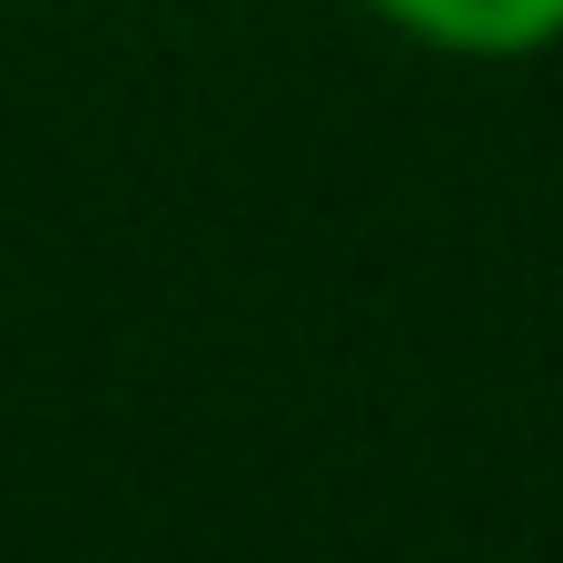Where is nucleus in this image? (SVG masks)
Returning a JSON list of instances; mask_svg holds the SVG:
<instances>
[{
	"label": "nucleus",
	"instance_id": "f257e3e1",
	"mask_svg": "<svg viewBox=\"0 0 563 563\" xmlns=\"http://www.w3.org/2000/svg\"><path fill=\"white\" fill-rule=\"evenodd\" d=\"M366 10L445 59H534L563 40V0H366Z\"/></svg>",
	"mask_w": 563,
	"mask_h": 563
}]
</instances>
